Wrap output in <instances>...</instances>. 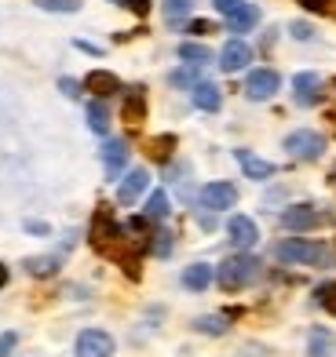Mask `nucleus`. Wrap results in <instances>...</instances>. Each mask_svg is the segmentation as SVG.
<instances>
[{"mask_svg": "<svg viewBox=\"0 0 336 357\" xmlns=\"http://www.w3.org/2000/svg\"><path fill=\"white\" fill-rule=\"evenodd\" d=\"M175 52H180V59L187 62V66H205V62H212V52L205 44H198V40H183Z\"/></svg>", "mask_w": 336, "mask_h": 357, "instance_id": "aec40b11", "label": "nucleus"}, {"mask_svg": "<svg viewBox=\"0 0 336 357\" xmlns=\"http://www.w3.org/2000/svg\"><path fill=\"white\" fill-rule=\"evenodd\" d=\"M289 33H293L296 40H311V37H314V29H311L307 22H293V26H289Z\"/></svg>", "mask_w": 336, "mask_h": 357, "instance_id": "473e14b6", "label": "nucleus"}, {"mask_svg": "<svg viewBox=\"0 0 336 357\" xmlns=\"http://www.w3.org/2000/svg\"><path fill=\"white\" fill-rule=\"evenodd\" d=\"M234 157H238V165H242V172H245V178H270L278 168L270 165V160H263V157H256L252 150H234Z\"/></svg>", "mask_w": 336, "mask_h": 357, "instance_id": "2eb2a0df", "label": "nucleus"}, {"mask_svg": "<svg viewBox=\"0 0 336 357\" xmlns=\"http://www.w3.org/2000/svg\"><path fill=\"white\" fill-rule=\"evenodd\" d=\"M190 99H194V106H198V109H205V113H216V109L223 106L219 88H216V84H209V80H198V84L190 88Z\"/></svg>", "mask_w": 336, "mask_h": 357, "instance_id": "dca6fc26", "label": "nucleus"}, {"mask_svg": "<svg viewBox=\"0 0 336 357\" xmlns=\"http://www.w3.org/2000/svg\"><path fill=\"white\" fill-rule=\"evenodd\" d=\"M172 84H180V88H194V84H198V77H194V70H175V73H172Z\"/></svg>", "mask_w": 336, "mask_h": 357, "instance_id": "c756f323", "label": "nucleus"}, {"mask_svg": "<svg viewBox=\"0 0 336 357\" xmlns=\"http://www.w3.org/2000/svg\"><path fill=\"white\" fill-rule=\"evenodd\" d=\"M168 212H172V208H168V193H165V190H154L150 197H147V219H150V222H154V219L161 222Z\"/></svg>", "mask_w": 336, "mask_h": 357, "instance_id": "5701e85b", "label": "nucleus"}, {"mask_svg": "<svg viewBox=\"0 0 336 357\" xmlns=\"http://www.w3.org/2000/svg\"><path fill=\"white\" fill-rule=\"evenodd\" d=\"M282 226H285V230H293V234L314 230V226H318V212L311 204H293V208H285V212H282Z\"/></svg>", "mask_w": 336, "mask_h": 357, "instance_id": "9b49d317", "label": "nucleus"}, {"mask_svg": "<svg viewBox=\"0 0 336 357\" xmlns=\"http://www.w3.org/2000/svg\"><path fill=\"white\" fill-rule=\"evenodd\" d=\"M168 146H175V139H172V135H161V139H154V150H150V153H154L157 160H168Z\"/></svg>", "mask_w": 336, "mask_h": 357, "instance_id": "cd10ccee", "label": "nucleus"}, {"mask_svg": "<svg viewBox=\"0 0 336 357\" xmlns=\"http://www.w3.org/2000/svg\"><path fill=\"white\" fill-rule=\"evenodd\" d=\"M252 62V47L245 40H227L223 44V52H219V70L223 73H238V70H245Z\"/></svg>", "mask_w": 336, "mask_h": 357, "instance_id": "0eeeda50", "label": "nucleus"}, {"mask_svg": "<svg viewBox=\"0 0 336 357\" xmlns=\"http://www.w3.org/2000/svg\"><path fill=\"white\" fill-rule=\"evenodd\" d=\"M114 354V335L103 328H85L77 335V357H110Z\"/></svg>", "mask_w": 336, "mask_h": 357, "instance_id": "20e7f679", "label": "nucleus"}, {"mask_svg": "<svg viewBox=\"0 0 336 357\" xmlns=\"http://www.w3.org/2000/svg\"><path fill=\"white\" fill-rule=\"evenodd\" d=\"M275 259L293 263V266H329L333 252L326 245H318V241H307V237H285L275 245Z\"/></svg>", "mask_w": 336, "mask_h": 357, "instance_id": "f257e3e1", "label": "nucleus"}, {"mask_svg": "<svg viewBox=\"0 0 336 357\" xmlns=\"http://www.w3.org/2000/svg\"><path fill=\"white\" fill-rule=\"evenodd\" d=\"M59 270V255H34L26 259V273H34V278H52Z\"/></svg>", "mask_w": 336, "mask_h": 357, "instance_id": "4be33fe9", "label": "nucleus"}, {"mask_svg": "<svg viewBox=\"0 0 336 357\" xmlns=\"http://www.w3.org/2000/svg\"><path fill=\"white\" fill-rule=\"evenodd\" d=\"M77 47H81V52H88V55H99V47L88 44V40H77Z\"/></svg>", "mask_w": 336, "mask_h": 357, "instance_id": "4c0bfd02", "label": "nucleus"}, {"mask_svg": "<svg viewBox=\"0 0 336 357\" xmlns=\"http://www.w3.org/2000/svg\"><path fill=\"white\" fill-rule=\"evenodd\" d=\"M161 11L168 22H183L190 19V11H194V0H161Z\"/></svg>", "mask_w": 336, "mask_h": 357, "instance_id": "b1692460", "label": "nucleus"}, {"mask_svg": "<svg viewBox=\"0 0 336 357\" xmlns=\"http://www.w3.org/2000/svg\"><path fill=\"white\" fill-rule=\"evenodd\" d=\"M227 234H231V245L234 248H252L256 241H260V230H256V222L249 219V215H231V222H227Z\"/></svg>", "mask_w": 336, "mask_h": 357, "instance_id": "9d476101", "label": "nucleus"}, {"mask_svg": "<svg viewBox=\"0 0 336 357\" xmlns=\"http://www.w3.org/2000/svg\"><path fill=\"white\" fill-rule=\"evenodd\" d=\"M300 8H307L311 15H333V0H296Z\"/></svg>", "mask_w": 336, "mask_h": 357, "instance_id": "bb28decb", "label": "nucleus"}, {"mask_svg": "<svg viewBox=\"0 0 336 357\" xmlns=\"http://www.w3.org/2000/svg\"><path fill=\"white\" fill-rule=\"evenodd\" d=\"M307 343H311V357H329L333 347H336V339L329 328H322V324H314L311 335H307Z\"/></svg>", "mask_w": 336, "mask_h": 357, "instance_id": "412c9836", "label": "nucleus"}, {"mask_svg": "<svg viewBox=\"0 0 336 357\" xmlns=\"http://www.w3.org/2000/svg\"><path fill=\"white\" fill-rule=\"evenodd\" d=\"M59 88H62V95H70V99H77V95H81V84H77V80H70V77H62Z\"/></svg>", "mask_w": 336, "mask_h": 357, "instance_id": "f704fd0d", "label": "nucleus"}, {"mask_svg": "<svg viewBox=\"0 0 336 357\" xmlns=\"http://www.w3.org/2000/svg\"><path fill=\"white\" fill-rule=\"evenodd\" d=\"M147 183H150L147 168H132V172L121 178V186H117V204H136L139 193L147 190Z\"/></svg>", "mask_w": 336, "mask_h": 357, "instance_id": "f8f14e48", "label": "nucleus"}, {"mask_svg": "<svg viewBox=\"0 0 336 357\" xmlns=\"http://www.w3.org/2000/svg\"><path fill=\"white\" fill-rule=\"evenodd\" d=\"M85 91H92L95 99H110V95L121 91V80H117V73H110V70H92L85 77Z\"/></svg>", "mask_w": 336, "mask_h": 357, "instance_id": "ddd939ff", "label": "nucleus"}, {"mask_svg": "<svg viewBox=\"0 0 336 357\" xmlns=\"http://www.w3.org/2000/svg\"><path fill=\"white\" fill-rule=\"evenodd\" d=\"M212 278H216V270H212L209 263H194V266L183 270V284H187L190 291H205V288L212 284Z\"/></svg>", "mask_w": 336, "mask_h": 357, "instance_id": "f3484780", "label": "nucleus"}, {"mask_svg": "<svg viewBox=\"0 0 336 357\" xmlns=\"http://www.w3.org/2000/svg\"><path fill=\"white\" fill-rule=\"evenodd\" d=\"M85 117H88V128H92L95 135H106L110 132V109H106L103 99H92L88 109H85Z\"/></svg>", "mask_w": 336, "mask_h": 357, "instance_id": "6ab92c4d", "label": "nucleus"}, {"mask_svg": "<svg viewBox=\"0 0 336 357\" xmlns=\"http://www.w3.org/2000/svg\"><path fill=\"white\" fill-rule=\"evenodd\" d=\"M293 99L296 106H314L318 99H322V77L318 73H296L293 77Z\"/></svg>", "mask_w": 336, "mask_h": 357, "instance_id": "6e6552de", "label": "nucleus"}, {"mask_svg": "<svg viewBox=\"0 0 336 357\" xmlns=\"http://www.w3.org/2000/svg\"><path fill=\"white\" fill-rule=\"evenodd\" d=\"M121 113H124V121L128 124H143L147 121V88H128L124 91V106H121Z\"/></svg>", "mask_w": 336, "mask_h": 357, "instance_id": "4468645a", "label": "nucleus"}, {"mask_svg": "<svg viewBox=\"0 0 336 357\" xmlns=\"http://www.w3.org/2000/svg\"><path fill=\"white\" fill-rule=\"evenodd\" d=\"M37 8L59 11V15H73V11H81V0H37Z\"/></svg>", "mask_w": 336, "mask_h": 357, "instance_id": "a878e982", "label": "nucleus"}, {"mask_svg": "<svg viewBox=\"0 0 336 357\" xmlns=\"http://www.w3.org/2000/svg\"><path fill=\"white\" fill-rule=\"evenodd\" d=\"M150 248H154L157 255H168V252H172V234H165V230L154 234V245H150Z\"/></svg>", "mask_w": 336, "mask_h": 357, "instance_id": "7c9ffc66", "label": "nucleus"}, {"mask_svg": "<svg viewBox=\"0 0 336 357\" xmlns=\"http://www.w3.org/2000/svg\"><path fill=\"white\" fill-rule=\"evenodd\" d=\"M26 230H29V234H52V226H48V222H37V219H34V222H26Z\"/></svg>", "mask_w": 336, "mask_h": 357, "instance_id": "e433bc0d", "label": "nucleus"}, {"mask_svg": "<svg viewBox=\"0 0 336 357\" xmlns=\"http://www.w3.org/2000/svg\"><path fill=\"white\" fill-rule=\"evenodd\" d=\"M322 303H326V306H329V310L336 314V296H333V299H322Z\"/></svg>", "mask_w": 336, "mask_h": 357, "instance_id": "ea45409f", "label": "nucleus"}, {"mask_svg": "<svg viewBox=\"0 0 336 357\" xmlns=\"http://www.w3.org/2000/svg\"><path fill=\"white\" fill-rule=\"evenodd\" d=\"M256 278H260V259H252V255H231L216 266V281L223 291H242Z\"/></svg>", "mask_w": 336, "mask_h": 357, "instance_id": "f03ea898", "label": "nucleus"}, {"mask_svg": "<svg viewBox=\"0 0 336 357\" xmlns=\"http://www.w3.org/2000/svg\"><path fill=\"white\" fill-rule=\"evenodd\" d=\"M194 328H198V332H205V335H223V332H227V317H223V314L198 317V321H194Z\"/></svg>", "mask_w": 336, "mask_h": 357, "instance_id": "393cba45", "label": "nucleus"}, {"mask_svg": "<svg viewBox=\"0 0 336 357\" xmlns=\"http://www.w3.org/2000/svg\"><path fill=\"white\" fill-rule=\"evenodd\" d=\"M0 284H8V266H0Z\"/></svg>", "mask_w": 336, "mask_h": 357, "instance_id": "58836bf2", "label": "nucleus"}, {"mask_svg": "<svg viewBox=\"0 0 336 357\" xmlns=\"http://www.w3.org/2000/svg\"><path fill=\"white\" fill-rule=\"evenodd\" d=\"M256 22H260V8H256V4H249V0L242 4V11H234L231 19H227L231 33H249V29H252Z\"/></svg>", "mask_w": 336, "mask_h": 357, "instance_id": "a211bd4d", "label": "nucleus"}, {"mask_svg": "<svg viewBox=\"0 0 336 357\" xmlns=\"http://www.w3.org/2000/svg\"><path fill=\"white\" fill-rule=\"evenodd\" d=\"M212 4H216V11L223 15V19H231L234 11H242V4H245V0H212Z\"/></svg>", "mask_w": 336, "mask_h": 357, "instance_id": "c85d7f7f", "label": "nucleus"}, {"mask_svg": "<svg viewBox=\"0 0 336 357\" xmlns=\"http://www.w3.org/2000/svg\"><path fill=\"white\" fill-rule=\"evenodd\" d=\"M121 4H124L128 11H136L139 19H147V15H150V0H121Z\"/></svg>", "mask_w": 336, "mask_h": 357, "instance_id": "2f4dec72", "label": "nucleus"}, {"mask_svg": "<svg viewBox=\"0 0 336 357\" xmlns=\"http://www.w3.org/2000/svg\"><path fill=\"white\" fill-rule=\"evenodd\" d=\"M15 343H19V335H15V332H4V335H0V357H8V354L15 350Z\"/></svg>", "mask_w": 336, "mask_h": 357, "instance_id": "72a5a7b5", "label": "nucleus"}, {"mask_svg": "<svg viewBox=\"0 0 336 357\" xmlns=\"http://www.w3.org/2000/svg\"><path fill=\"white\" fill-rule=\"evenodd\" d=\"M99 153H103L106 175H110V178H121V172H124V165H128V142H124V139H106Z\"/></svg>", "mask_w": 336, "mask_h": 357, "instance_id": "1a4fd4ad", "label": "nucleus"}, {"mask_svg": "<svg viewBox=\"0 0 336 357\" xmlns=\"http://www.w3.org/2000/svg\"><path fill=\"white\" fill-rule=\"evenodd\" d=\"M187 29H190V33H198V37H205V33H212V22L209 19H194Z\"/></svg>", "mask_w": 336, "mask_h": 357, "instance_id": "c9c22d12", "label": "nucleus"}, {"mask_svg": "<svg viewBox=\"0 0 336 357\" xmlns=\"http://www.w3.org/2000/svg\"><path fill=\"white\" fill-rule=\"evenodd\" d=\"M285 150L296 160H318L326 153V135L314 132V128H296V132L285 135Z\"/></svg>", "mask_w": 336, "mask_h": 357, "instance_id": "7ed1b4c3", "label": "nucleus"}, {"mask_svg": "<svg viewBox=\"0 0 336 357\" xmlns=\"http://www.w3.org/2000/svg\"><path fill=\"white\" fill-rule=\"evenodd\" d=\"M278 84H282V77L275 70H252L249 80H245V95L252 102H267L270 95L278 91Z\"/></svg>", "mask_w": 336, "mask_h": 357, "instance_id": "423d86ee", "label": "nucleus"}, {"mask_svg": "<svg viewBox=\"0 0 336 357\" xmlns=\"http://www.w3.org/2000/svg\"><path fill=\"white\" fill-rule=\"evenodd\" d=\"M201 204L209 212H227V208L238 204V186L234 183H209L201 186Z\"/></svg>", "mask_w": 336, "mask_h": 357, "instance_id": "39448f33", "label": "nucleus"}]
</instances>
